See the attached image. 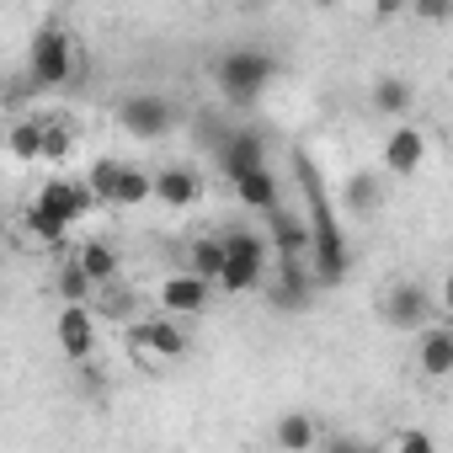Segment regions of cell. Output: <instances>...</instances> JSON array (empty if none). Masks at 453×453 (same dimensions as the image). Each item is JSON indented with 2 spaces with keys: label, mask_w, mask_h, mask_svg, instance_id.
<instances>
[{
  "label": "cell",
  "mask_w": 453,
  "mask_h": 453,
  "mask_svg": "<svg viewBox=\"0 0 453 453\" xmlns=\"http://www.w3.org/2000/svg\"><path fill=\"white\" fill-rule=\"evenodd\" d=\"M294 165H299V181H304V208H310V230H315V251H310L315 278H320V288H336L347 278V246H342V230L331 219V197H326V187H320V176H315V165L304 155Z\"/></svg>",
  "instance_id": "1"
},
{
  "label": "cell",
  "mask_w": 453,
  "mask_h": 453,
  "mask_svg": "<svg viewBox=\"0 0 453 453\" xmlns=\"http://www.w3.org/2000/svg\"><path fill=\"white\" fill-rule=\"evenodd\" d=\"M208 75H213L219 96L230 102V107H257L267 96V86L278 81V59L267 49H230V54L213 59Z\"/></svg>",
  "instance_id": "2"
},
{
  "label": "cell",
  "mask_w": 453,
  "mask_h": 453,
  "mask_svg": "<svg viewBox=\"0 0 453 453\" xmlns=\"http://www.w3.org/2000/svg\"><path fill=\"white\" fill-rule=\"evenodd\" d=\"M224 246H230V262H224L219 288H224V294H251V288L267 278V262H273V235H257V230H230V235H224Z\"/></svg>",
  "instance_id": "3"
},
{
  "label": "cell",
  "mask_w": 453,
  "mask_h": 453,
  "mask_svg": "<svg viewBox=\"0 0 453 453\" xmlns=\"http://www.w3.org/2000/svg\"><path fill=\"white\" fill-rule=\"evenodd\" d=\"M27 70H33V86H38V91H54V86H65V81L75 75V49H70V33H65L59 22H43V27H38Z\"/></svg>",
  "instance_id": "4"
},
{
  "label": "cell",
  "mask_w": 453,
  "mask_h": 453,
  "mask_svg": "<svg viewBox=\"0 0 453 453\" xmlns=\"http://www.w3.org/2000/svg\"><path fill=\"white\" fill-rule=\"evenodd\" d=\"M171 123H176V107H171L165 96H155V91H139V96H123V102H118V128H123L128 139L155 144V139L171 134Z\"/></svg>",
  "instance_id": "5"
},
{
  "label": "cell",
  "mask_w": 453,
  "mask_h": 453,
  "mask_svg": "<svg viewBox=\"0 0 453 453\" xmlns=\"http://www.w3.org/2000/svg\"><path fill=\"white\" fill-rule=\"evenodd\" d=\"M379 315H384V326H389V331H421V326H432V299H426V288H421V283L400 278V283H389V288H384Z\"/></svg>",
  "instance_id": "6"
},
{
  "label": "cell",
  "mask_w": 453,
  "mask_h": 453,
  "mask_svg": "<svg viewBox=\"0 0 453 453\" xmlns=\"http://www.w3.org/2000/svg\"><path fill=\"white\" fill-rule=\"evenodd\" d=\"M262 288H267V304H273V310L299 315V310H310L320 278H315V267H304V257H294V262H278V278L262 283Z\"/></svg>",
  "instance_id": "7"
},
{
  "label": "cell",
  "mask_w": 453,
  "mask_h": 453,
  "mask_svg": "<svg viewBox=\"0 0 453 453\" xmlns=\"http://www.w3.org/2000/svg\"><path fill=\"white\" fill-rule=\"evenodd\" d=\"M379 155H384V176H416L426 165V134L416 123H395L384 134V150Z\"/></svg>",
  "instance_id": "8"
},
{
  "label": "cell",
  "mask_w": 453,
  "mask_h": 453,
  "mask_svg": "<svg viewBox=\"0 0 453 453\" xmlns=\"http://www.w3.org/2000/svg\"><path fill=\"white\" fill-rule=\"evenodd\" d=\"M208 299H213V283H208V278H197L192 267H187V273H171V278L160 283V310H165V315H176V320L203 315V310H208Z\"/></svg>",
  "instance_id": "9"
},
{
  "label": "cell",
  "mask_w": 453,
  "mask_h": 453,
  "mask_svg": "<svg viewBox=\"0 0 453 453\" xmlns=\"http://www.w3.org/2000/svg\"><path fill=\"white\" fill-rule=\"evenodd\" d=\"M134 352H139V357H160V363H176V357H187V331L176 326V315H160V320H139V326H134Z\"/></svg>",
  "instance_id": "10"
},
{
  "label": "cell",
  "mask_w": 453,
  "mask_h": 453,
  "mask_svg": "<svg viewBox=\"0 0 453 453\" xmlns=\"http://www.w3.org/2000/svg\"><path fill=\"white\" fill-rule=\"evenodd\" d=\"M213 155H219V171H224V176H230V181H241L246 171L267 165V139H262L257 128H230V139H224Z\"/></svg>",
  "instance_id": "11"
},
{
  "label": "cell",
  "mask_w": 453,
  "mask_h": 453,
  "mask_svg": "<svg viewBox=\"0 0 453 453\" xmlns=\"http://www.w3.org/2000/svg\"><path fill=\"white\" fill-rule=\"evenodd\" d=\"M54 331H59V352L70 363H86L96 352V315H91V304H65Z\"/></svg>",
  "instance_id": "12"
},
{
  "label": "cell",
  "mask_w": 453,
  "mask_h": 453,
  "mask_svg": "<svg viewBox=\"0 0 453 453\" xmlns=\"http://www.w3.org/2000/svg\"><path fill=\"white\" fill-rule=\"evenodd\" d=\"M267 235H273L278 262H294V257H310L315 251V230H310L299 213H288V208H273L267 213Z\"/></svg>",
  "instance_id": "13"
},
{
  "label": "cell",
  "mask_w": 453,
  "mask_h": 453,
  "mask_svg": "<svg viewBox=\"0 0 453 453\" xmlns=\"http://www.w3.org/2000/svg\"><path fill=\"white\" fill-rule=\"evenodd\" d=\"M38 203L75 224V219H86V213L96 208V192H91L86 181H59V176H54V181H43V187H38Z\"/></svg>",
  "instance_id": "14"
},
{
  "label": "cell",
  "mask_w": 453,
  "mask_h": 453,
  "mask_svg": "<svg viewBox=\"0 0 453 453\" xmlns=\"http://www.w3.org/2000/svg\"><path fill=\"white\" fill-rule=\"evenodd\" d=\"M416 363H421L426 379H448L453 373V326H421Z\"/></svg>",
  "instance_id": "15"
},
{
  "label": "cell",
  "mask_w": 453,
  "mask_h": 453,
  "mask_svg": "<svg viewBox=\"0 0 453 453\" xmlns=\"http://www.w3.org/2000/svg\"><path fill=\"white\" fill-rule=\"evenodd\" d=\"M155 197H160L165 208H192V203L203 197V181H197V171H187V165H165V171L155 176Z\"/></svg>",
  "instance_id": "16"
},
{
  "label": "cell",
  "mask_w": 453,
  "mask_h": 453,
  "mask_svg": "<svg viewBox=\"0 0 453 453\" xmlns=\"http://www.w3.org/2000/svg\"><path fill=\"white\" fill-rule=\"evenodd\" d=\"M273 442H278L283 453H310V448L320 442V426H315L310 411H283L278 426H273Z\"/></svg>",
  "instance_id": "17"
},
{
  "label": "cell",
  "mask_w": 453,
  "mask_h": 453,
  "mask_svg": "<svg viewBox=\"0 0 453 453\" xmlns=\"http://www.w3.org/2000/svg\"><path fill=\"white\" fill-rule=\"evenodd\" d=\"M235 192H241V203L246 208H257V213H273V208H283L278 197V176H273V165H257V171H246L241 181H235Z\"/></svg>",
  "instance_id": "18"
},
{
  "label": "cell",
  "mask_w": 453,
  "mask_h": 453,
  "mask_svg": "<svg viewBox=\"0 0 453 453\" xmlns=\"http://www.w3.org/2000/svg\"><path fill=\"white\" fill-rule=\"evenodd\" d=\"M342 203L352 208V213H379V203H384V176L379 171H352L347 176V187H342Z\"/></svg>",
  "instance_id": "19"
},
{
  "label": "cell",
  "mask_w": 453,
  "mask_h": 453,
  "mask_svg": "<svg viewBox=\"0 0 453 453\" xmlns=\"http://www.w3.org/2000/svg\"><path fill=\"white\" fill-rule=\"evenodd\" d=\"M224 262H230V246L213 241V235H197V241L187 246V267H192L197 278H208V283L224 278Z\"/></svg>",
  "instance_id": "20"
},
{
  "label": "cell",
  "mask_w": 453,
  "mask_h": 453,
  "mask_svg": "<svg viewBox=\"0 0 453 453\" xmlns=\"http://www.w3.org/2000/svg\"><path fill=\"white\" fill-rule=\"evenodd\" d=\"M27 235L43 241L49 251H65V241H70V219H59L54 208H43V203L33 197V208H27Z\"/></svg>",
  "instance_id": "21"
},
{
  "label": "cell",
  "mask_w": 453,
  "mask_h": 453,
  "mask_svg": "<svg viewBox=\"0 0 453 453\" xmlns=\"http://www.w3.org/2000/svg\"><path fill=\"white\" fill-rule=\"evenodd\" d=\"M411 102H416V91H411L405 75H379V81H373V107H379L384 118H405Z\"/></svg>",
  "instance_id": "22"
},
{
  "label": "cell",
  "mask_w": 453,
  "mask_h": 453,
  "mask_svg": "<svg viewBox=\"0 0 453 453\" xmlns=\"http://www.w3.org/2000/svg\"><path fill=\"white\" fill-rule=\"evenodd\" d=\"M6 150H12V160H17V165L43 160V118H17V123H12V134H6Z\"/></svg>",
  "instance_id": "23"
},
{
  "label": "cell",
  "mask_w": 453,
  "mask_h": 453,
  "mask_svg": "<svg viewBox=\"0 0 453 453\" xmlns=\"http://www.w3.org/2000/svg\"><path fill=\"white\" fill-rule=\"evenodd\" d=\"M123 165H128V160H112V155L91 160V171H86V187L96 192V203H118V181H123Z\"/></svg>",
  "instance_id": "24"
},
{
  "label": "cell",
  "mask_w": 453,
  "mask_h": 453,
  "mask_svg": "<svg viewBox=\"0 0 453 453\" xmlns=\"http://www.w3.org/2000/svg\"><path fill=\"white\" fill-rule=\"evenodd\" d=\"M75 257H81V267H86V273L96 278V288H107V283L118 278V251H112L107 241H86V246H81Z\"/></svg>",
  "instance_id": "25"
},
{
  "label": "cell",
  "mask_w": 453,
  "mask_h": 453,
  "mask_svg": "<svg viewBox=\"0 0 453 453\" xmlns=\"http://www.w3.org/2000/svg\"><path fill=\"white\" fill-rule=\"evenodd\" d=\"M59 294H65V304H91V294H96V278L81 267V257H70V262L59 267Z\"/></svg>",
  "instance_id": "26"
},
{
  "label": "cell",
  "mask_w": 453,
  "mask_h": 453,
  "mask_svg": "<svg viewBox=\"0 0 453 453\" xmlns=\"http://www.w3.org/2000/svg\"><path fill=\"white\" fill-rule=\"evenodd\" d=\"M155 197V176L139 171V165H123V181H118V208H134V203H150Z\"/></svg>",
  "instance_id": "27"
},
{
  "label": "cell",
  "mask_w": 453,
  "mask_h": 453,
  "mask_svg": "<svg viewBox=\"0 0 453 453\" xmlns=\"http://www.w3.org/2000/svg\"><path fill=\"white\" fill-rule=\"evenodd\" d=\"M75 155V134L65 128V123H54V118H43V160H54V165H65Z\"/></svg>",
  "instance_id": "28"
},
{
  "label": "cell",
  "mask_w": 453,
  "mask_h": 453,
  "mask_svg": "<svg viewBox=\"0 0 453 453\" xmlns=\"http://www.w3.org/2000/svg\"><path fill=\"white\" fill-rule=\"evenodd\" d=\"M389 448H400V453H432V432H416V426L411 432H395Z\"/></svg>",
  "instance_id": "29"
},
{
  "label": "cell",
  "mask_w": 453,
  "mask_h": 453,
  "mask_svg": "<svg viewBox=\"0 0 453 453\" xmlns=\"http://www.w3.org/2000/svg\"><path fill=\"white\" fill-rule=\"evenodd\" d=\"M421 22H453V0H411Z\"/></svg>",
  "instance_id": "30"
},
{
  "label": "cell",
  "mask_w": 453,
  "mask_h": 453,
  "mask_svg": "<svg viewBox=\"0 0 453 453\" xmlns=\"http://www.w3.org/2000/svg\"><path fill=\"white\" fill-rule=\"evenodd\" d=\"M400 6H405V0H373V12H379V17H395Z\"/></svg>",
  "instance_id": "31"
},
{
  "label": "cell",
  "mask_w": 453,
  "mask_h": 453,
  "mask_svg": "<svg viewBox=\"0 0 453 453\" xmlns=\"http://www.w3.org/2000/svg\"><path fill=\"white\" fill-rule=\"evenodd\" d=\"M442 310H448V315H453V273H448V278H442Z\"/></svg>",
  "instance_id": "32"
},
{
  "label": "cell",
  "mask_w": 453,
  "mask_h": 453,
  "mask_svg": "<svg viewBox=\"0 0 453 453\" xmlns=\"http://www.w3.org/2000/svg\"><path fill=\"white\" fill-rule=\"evenodd\" d=\"M315 6H320V12H331V6H342V0H315Z\"/></svg>",
  "instance_id": "33"
},
{
  "label": "cell",
  "mask_w": 453,
  "mask_h": 453,
  "mask_svg": "<svg viewBox=\"0 0 453 453\" xmlns=\"http://www.w3.org/2000/svg\"><path fill=\"white\" fill-rule=\"evenodd\" d=\"M70 6H75V0H70Z\"/></svg>",
  "instance_id": "34"
}]
</instances>
